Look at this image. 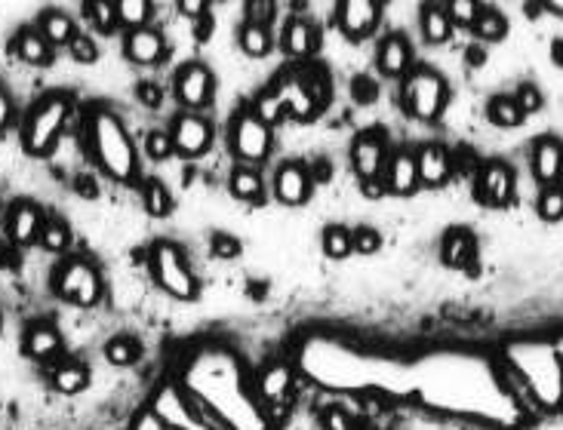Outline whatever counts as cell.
<instances>
[{
    "mask_svg": "<svg viewBox=\"0 0 563 430\" xmlns=\"http://www.w3.org/2000/svg\"><path fill=\"white\" fill-rule=\"evenodd\" d=\"M505 360L542 409L563 406V360L554 348V341H539V338L511 341L505 348Z\"/></svg>",
    "mask_w": 563,
    "mask_h": 430,
    "instance_id": "1",
    "label": "cell"
},
{
    "mask_svg": "<svg viewBox=\"0 0 563 430\" xmlns=\"http://www.w3.org/2000/svg\"><path fill=\"white\" fill-rule=\"evenodd\" d=\"M84 133H87V145L105 176H111L120 185H133L139 179L136 148L130 142V133L124 129V123H120V117L111 108L96 105L84 120Z\"/></svg>",
    "mask_w": 563,
    "mask_h": 430,
    "instance_id": "2",
    "label": "cell"
},
{
    "mask_svg": "<svg viewBox=\"0 0 563 430\" xmlns=\"http://www.w3.org/2000/svg\"><path fill=\"white\" fill-rule=\"evenodd\" d=\"M71 114V99L62 96V93H50L40 99L31 114L25 117V126H22V145L28 154L34 157H47L59 136H62V126Z\"/></svg>",
    "mask_w": 563,
    "mask_h": 430,
    "instance_id": "3",
    "label": "cell"
},
{
    "mask_svg": "<svg viewBox=\"0 0 563 430\" xmlns=\"http://www.w3.org/2000/svg\"><path fill=\"white\" fill-rule=\"evenodd\" d=\"M53 292L74 308H96L102 301L105 283L99 268L84 255H68L53 271Z\"/></svg>",
    "mask_w": 563,
    "mask_h": 430,
    "instance_id": "4",
    "label": "cell"
},
{
    "mask_svg": "<svg viewBox=\"0 0 563 430\" xmlns=\"http://www.w3.org/2000/svg\"><path fill=\"white\" fill-rule=\"evenodd\" d=\"M148 268H151L154 283L164 289L167 295H173L179 301H191L197 295L194 274H191L185 255H182V249L176 243H167V240L154 243L151 255H148Z\"/></svg>",
    "mask_w": 563,
    "mask_h": 430,
    "instance_id": "5",
    "label": "cell"
},
{
    "mask_svg": "<svg viewBox=\"0 0 563 430\" xmlns=\"http://www.w3.org/2000/svg\"><path fill=\"white\" fill-rule=\"evenodd\" d=\"M447 105V80L434 71H413L404 83V108L416 120H437Z\"/></svg>",
    "mask_w": 563,
    "mask_h": 430,
    "instance_id": "6",
    "label": "cell"
},
{
    "mask_svg": "<svg viewBox=\"0 0 563 430\" xmlns=\"http://www.w3.org/2000/svg\"><path fill=\"white\" fill-rule=\"evenodd\" d=\"M271 148V129L253 114L240 111L231 123V151L244 163H262Z\"/></svg>",
    "mask_w": 563,
    "mask_h": 430,
    "instance_id": "7",
    "label": "cell"
},
{
    "mask_svg": "<svg viewBox=\"0 0 563 430\" xmlns=\"http://www.w3.org/2000/svg\"><path fill=\"white\" fill-rule=\"evenodd\" d=\"M160 424L167 430H213L210 421H204L197 415L194 403H188V397L179 391V387H164L157 397H154V409H151Z\"/></svg>",
    "mask_w": 563,
    "mask_h": 430,
    "instance_id": "8",
    "label": "cell"
},
{
    "mask_svg": "<svg viewBox=\"0 0 563 430\" xmlns=\"http://www.w3.org/2000/svg\"><path fill=\"white\" fill-rule=\"evenodd\" d=\"M474 197L484 206H493V209H502L505 203H511V197H514V169L508 163H499V160L487 163L484 169L477 172Z\"/></svg>",
    "mask_w": 563,
    "mask_h": 430,
    "instance_id": "9",
    "label": "cell"
},
{
    "mask_svg": "<svg viewBox=\"0 0 563 430\" xmlns=\"http://www.w3.org/2000/svg\"><path fill=\"white\" fill-rule=\"evenodd\" d=\"M210 96H213V74L200 62H191V65L176 71V99L191 114H197L200 108H207Z\"/></svg>",
    "mask_w": 563,
    "mask_h": 430,
    "instance_id": "10",
    "label": "cell"
},
{
    "mask_svg": "<svg viewBox=\"0 0 563 430\" xmlns=\"http://www.w3.org/2000/svg\"><path fill=\"white\" fill-rule=\"evenodd\" d=\"M170 136H173V145H176V151L182 157H200L213 142V126H210V120H204L200 114L185 111V114H179L173 120Z\"/></svg>",
    "mask_w": 563,
    "mask_h": 430,
    "instance_id": "11",
    "label": "cell"
},
{
    "mask_svg": "<svg viewBox=\"0 0 563 430\" xmlns=\"http://www.w3.org/2000/svg\"><path fill=\"white\" fill-rule=\"evenodd\" d=\"M351 166H354V172L360 176V182L382 179V169L388 166V148H385V139L376 136V133L357 136L354 145H351Z\"/></svg>",
    "mask_w": 563,
    "mask_h": 430,
    "instance_id": "12",
    "label": "cell"
},
{
    "mask_svg": "<svg viewBox=\"0 0 563 430\" xmlns=\"http://www.w3.org/2000/svg\"><path fill=\"white\" fill-rule=\"evenodd\" d=\"M22 354L37 363H50L62 354V332L53 320H34L22 335Z\"/></svg>",
    "mask_w": 563,
    "mask_h": 430,
    "instance_id": "13",
    "label": "cell"
},
{
    "mask_svg": "<svg viewBox=\"0 0 563 430\" xmlns=\"http://www.w3.org/2000/svg\"><path fill=\"white\" fill-rule=\"evenodd\" d=\"M376 22H379V4H373V0H345V4L336 7V25L351 40L370 37Z\"/></svg>",
    "mask_w": 563,
    "mask_h": 430,
    "instance_id": "14",
    "label": "cell"
},
{
    "mask_svg": "<svg viewBox=\"0 0 563 430\" xmlns=\"http://www.w3.org/2000/svg\"><path fill=\"white\" fill-rule=\"evenodd\" d=\"M44 225H47L44 209H40L37 203L19 200V203H13V209L7 215V237L16 246H34V243H40V231H44Z\"/></svg>",
    "mask_w": 563,
    "mask_h": 430,
    "instance_id": "15",
    "label": "cell"
},
{
    "mask_svg": "<svg viewBox=\"0 0 563 430\" xmlns=\"http://www.w3.org/2000/svg\"><path fill=\"white\" fill-rule=\"evenodd\" d=\"M280 102V108H284V114L296 117V120H308L314 111H317V102L311 99L308 93V86L299 74H287V77H280L277 86L271 90Z\"/></svg>",
    "mask_w": 563,
    "mask_h": 430,
    "instance_id": "16",
    "label": "cell"
},
{
    "mask_svg": "<svg viewBox=\"0 0 563 430\" xmlns=\"http://www.w3.org/2000/svg\"><path fill=\"white\" fill-rule=\"evenodd\" d=\"M274 194L284 206H302L311 197V172L302 163H284L274 176Z\"/></svg>",
    "mask_w": 563,
    "mask_h": 430,
    "instance_id": "17",
    "label": "cell"
},
{
    "mask_svg": "<svg viewBox=\"0 0 563 430\" xmlns=\"http://www.w3.org/2000/svg\"><path fill=\"white\" fill-rule=\"evenodd\" d=\"M416 169H419V185L440 188L453 176V157L444 145H425L416 154Z\"/></svg>",
    "mask_w": 563,
    "mask_h": 430,
    "instance_id": "18",
    "label": "cell"
},
{
    "mask_svg": "<svg viewBox=\"0 0 563 430\" xmlns=\"http://www.w3.org/2000/svg\"><path fill=\"white\" fill-rule=\"evenodd\" d=\"M440 258L444 265L453 271H471L474 258H477V240L468 228H453L444 234V243H440Z\"/></svg>",
    "mask_w": 563,
    "mask_h": 430,
    "instance_id": "19",
    "label": "cell"
},
{
    "mask_svg": "<svg viewBox=\"0 0 563 430\" xmlns=\"http://www.w3.org/2000/svg\"><path fill=\"white\" fill-rule=\"evenodd\" d=\"M533 176L536 182H542V188L548 185H560L563 176V145L551 136L539 139L533 145Z\"/></svg>",
    "mask_w": 563,
    "mask_h": 430,
    "instance_id": "20",
    "label": "cell"
},
{
    "mask_svg": "<svg viewBox=\"0 0 563 430\" xmlns=\"http://www.w3.org/2000/svg\"><path fill=\"white\" fill-rule=\"evenodd\" d=\"M164 34L154 31V28H139V31H130L127 40H124V53L133 65H154L164 59Z\"/></svg>",
    "mask_w": 563,
    "mask_h": 430,
    "instance_id": "21",
    "label": "cell"
},
{
    "mask_svg": "<svg viewBox=\"0 0 563 430\" xmlns=\"http://www.w3.org/2000/svg\"><path fill=\"white\" fill-rule=\"evenodd\" d=\"M385 188L391 194H400L407 197L419 188V169H416V154L410 151H400L394 157H388V166H385Z\"/></svg>",
    "mask_w": 563,
    "mask_h": 430,
    "instance_id": "22",
    "label": "cell"
},
{
    "mask_svg": "<svg viewBox=\"0 0 563 430\" xmlns=\"http://www.w3.org/2000/svg\"><path fill=\"white\" fill-rule=\"evenodd\" d=\"M13 53L31 65V68H50L53 65V47H50V40L40 34L37 28H22L16 37H13Z\"/></svg>",
    "mask_w": 563,
    "mask_h": 430,
    "instance_id": "23",
    "label": "cell"
},
{
    "mask_svg": "<svg viewBox=\"0 0 563 430\" xmlns=\"http://www.w3.org/2000/svg\"><path fill=\"white\" fill-rule=\"evenodd\" d=\"M293 387V366L277 360V363H268L259 378H256V394L271 406V403H280Z\"/></svg>",
    "mask_w": 563,
    "mask_h": 430,
    "instance_id": "24",
    "label": "cell"
},
{
    "mask_svg": "<svg viewBox=\"0 0 563 430\" xmlns=\"http://www.w3.org/2000/svg\"><path fill=\"white\" fill-rule=\"evenodd\" d=\"M376 62L385 77H404L413 65V47L400 34H391L379 43Z\"/></svg>",
    "mask_w": 563,
    "mask_h": 430,
    "instance_id": "25",
    "label": "cell"
},
{
    "mask_svg": "<svg viewBox=\"0 0 563 430\" xmlns=\"http://www.w3.org/2000/svg\"><path fill=\"white\" fill-rule=\"evenodd\" d=\"M317 47V34H314V25L305 22V19H290L287 28H284V50L287 56L293 59H308Z\"/></svg>",
    "mask_w": 563,
    "mask_h": 430,
    "instance_id": "26",
    "label": "cell"
},
{
    "mask_svg": "<svg viewBox=\"0 0 563 430\" xmlns=\"http://www.w3.org/2000/svg\"><path fill=\"white\" fill-rule=\"evenodd\" d=\"M87 381H90V369L84 363H77V360H62L53 369V387H56L59 394H65V397L80 394L87 387Z\"/></svg>",
    "mask_w": 563,
    "mask_h": 430,
    "instance_id": "27",
    "label": "cell"
},
{
    "mask_svg": "<svg viewBox=\"0 0 563 430\" xmlns=\"http://www.w3.org/2000/svg\"><path fill=\"white\" fill-rule=\"evenodd\" d=\"M37 31L50 40L53 50L56 47H68V43L74 40V34H77L71 16H65L62 10H47L44 16H40V22H37Z\"/></svg>",
    "mask_w": 563,
    "mask_h": 430,
    "instance_id": "28",
    "label": "cell"
},
{
    "mask_svg": "<svg viewBox=\"0 0 563 430\" xmlns=\"http://www.w3.org/2000/svg\"><path fill=\"white\" fill-rule=\"evenodd\" d=\"M422 34L428 43H447L450 34H453V22L447 16V7H440V4H425L422 7Z\"/></svg>",
    "mask_w": 563,
    "mask_h": 430,
    "instance_id": "29",
    "label": "cell"
},
{
    "mask_svg": "<svg viewBox=\"0 0 563 430\" xmlns=\"http://www.w3.org/2000/svg\"><path fill=\"white\" fill-rule=\"evenodd\" d=\"M142 357V344L133 335H117L105 344V360L117 369H127L133 363H139Z\"/></svg>",
    "mask_w": 563,
    "mask_h": 430,
    "instance_id": "30",
    "label": "cell"
},
{
    "mask_svg": "<svg viewBox=\"0 0 563 430\" xmlns=\"http://www.w3.org/2000/svg\"><path fill=\"white\" fill-rule=\"evenodd\" d=\"M231 194H234L237 200H244V203L262 200V194H265L262 176H259L256 169H250V166H237V169L231 172Z\"/></svg>",
    "mask_w": 563,
    "mask_h": 430,
    "instance_id": "31",
    "label": "cell"
},
{
    "mask_svg": "<svg viewBox=\"0 0 563 430\" xmlns=\"http://www.w3.org/2000/svg\"><path fill=\"white\" fill-rule=\"evenodd\" d=\"M114 10H117V25H124L130 31L148 28V19L154 16V4H148V0H117Z\"/></svg>",
    "mask_w": 563,
    "mask_h": 430,
    "instance_id": "32",
    "label": "cell"
},
{
    "mask_svg": "<svg viewBox=\"0 0 563 430\" xmlns=\"http://www.w3.org/2000/svg\"><path fill=\"white\" fill-rule=\"evenodd\" d=\"M487 117H490L496 126L511 129V126H520V120H524L527 114L520 111V105L514 102V96H496V99H490V105H487Z\"/></svg>",
    "mask_w": 563,
    "mask_h": 430,
    "instance_id": "33",
    "label": "cell"
},
{
    "mask_svg": "<svg viewBox=\"0 0 563 430\" xmlns=\"http://www.w3.org/2000/svg\"><path fill=\"white\" fill-rule=\"evenodd\" d=\"M142 203H145V212L154 215V219H164V215L173 212V197H170V191L160 185L157 179L145 182V188H142Z\"/></svg>",
    "mask_w": 563,
    "mask_h": 430,
    "instance_id": "34",
    "label": "cell"
},
{
    "mask_svg": "<svg viewBox=\"0 0 563 430\" xmlns=\"http://www.w3.org/2000/svg\"><path fill=\"white\" fill-rule=\"evenodd\" d=\"M240 50H244L247 56H253V59H259V56H265L268 50H271V34H268V28H259V25H244L240 28Z\"/></svg>",
    "mask_w": 563,
    "mask_h": 430,
    "instance_id": "35",
    "label": "cell"
},
{
    "mask_svg": "<svg viewBox=\"0 0 563 430\" xmlns=\"http://www.w3.org/2000/svg\"><path fill=\"white\" fill-rule=\"evenodd\" d=\"M505 31H508V22H505V16L499 10L480 7V16L474 22V34L480 40H499V37H505Z\"/></svg>",
    "mask_w": 563,
    "mask_h": 430,
    "instance_id": "36",
    "label": "cell"
},
{
    "mask_svg": "<svg viewBox=\"0 0 563 430\" xmlns=\"http://www.w3.org/2000/svg\"><path fill=\"white\" fill-rule=\"evenodd\" d=\"M84 13L93 22V28L102 31V34H111L117 28V10H114L111 0H87Z\"/></svg>",
    "mask_w": 563,
    "mask_h": 430,
    "instance_id": "37",
    "label": "cell"
},
{
    "mask_svg": "<svg viewBox=\"0 0 563 430\" xmlns=\"http://www.w3.org/2000/svg\"><path fill=\"white\" fill-rule=\"evenodd\" d=\"M320 243H324V255H330V258H348L351 252H354V246H351V231L348 228H342V225H330L327 231H324V237H320Z\"/></svg>",
    "mask_w": 563,
    "mask_h": 430,
    "instance_id": "38",
    "label": "cell"
},
{
    "mask_svg": "<svg viewBox=\"0 0 563 430\" xmlns=\"http://www.w3.org/2000/svg\"><path fill=\"white\" fill-rule=\"evenodd\" d=\"M40 246H44L47 252H68V246H71L68 225L59 222V219H47L44 231H40Z\"/></svg>",
    "mask_w": 563,
    "mask_h": 430,
    "instance_id": "39",
    "label": "cell"
},
{
    "mask_svg": "<svg viewBox=\"0 0 563 430\" xmlns=\"http://www.w3.org/2000/svg\"><path fill=\"white\" fill-rule=\"evenodd\" d=\"M536 209L545 222H560L563 219V185H548L542 188L539 200H536Z\"/></svg>",
    "mask_w": 563,
    "mask_h": 430,
    "instance_id": "40",
    "label": "cell"
},
{
    "mask_svg": "<svg viewBox=\"0 0 563 430\" xmlns=\"http://www.w3.org/2000/svg\"><path fill=\"white\" fill-rule=\"evenodd\" d=\"M68 56L77 62V65H96L99 62V47L90 34H74V40L68 43Z\"/></svg>",
    "mask_w": 563,
    "mask_h": 430,
    "instance_id": "41",
    "label": "cell"
},
{
    "mask_svg": "<svg viewBox=\"0 0 563 430\" xmlns=\"http://www.w3.org/2000/svg\"><path fill=\"white\" fill-rule=\"evenodd\" d=\"M176 151L173 145V136L170 133H160V129H151V133L145 136V154L151 160H170Z\"/></svg>",
    "mask_w": 563,
    "mask_h": 430,
    "instance_id": "42",
    "label": "cell"
},
{
    "mask_svg": "<svg viewBox=\"0 0 563 430\" xmlns=\"http://www.w3.org/2000/svg\"><path fill=\"white\" fill-rule=\"evenodd\" d=\"M447 16H450V22H456L462 28H474V22L480 16V4H474V0H453V4H447Z\"/></svg>",
    "mask_w": 563,
    "mask_h": 430,
    "instance_id": "43",
    "label": "cell"
},
{
    "mask_svg": "<svg viewBox=\"0 0 563 430\" xmlns=\"http://www.w3.org/2000/svg\"><path fill=\"white\" fill-rule=\"evenodd\" d=\"M253 114L271 129L274 123H280L287 114H284V108H280V102H277V96L274 93H265V96H259V102H256V108H253Z\"/></svg>",
    "mask_w": 563,
    "mask_h": 430,
    "instance_id": "44",
    "label": "cell"
},
{
    "mask_svg": "<svg viewBox=\"0 0 563 430\" xmlns=\"http://www.w3.org/2000/svg\"><path fill=\"white\" fill-rule=\"evenodd\" d=\"M351 246L357 255H373L382 249V237L373 228H357V231H351Z\"/></svg>",
    "mask_w": 563,
    "mask_h": 430,
    "instance_id": "45",
    "label": "cell"
},
{
    "mask_svg": "<svg viewBox=\"0 0 563 430\" xmlns=\"http://www.w3.org/2000/svg\"><path fill=\"white\" fill-rule=\"evenodd\" d=\"M514 102L520 105V111H524V114H536V111L542 108V93H539V86H536V83H520V90H517Z\"/></svg>",
    "mask_w": 563,
    "mask_h": 430,
    "instance_id": "46",
    "label": "cell"
},
{
    "mask_svg": "<svg viewBox=\"0 0 563 430\" xmlns=\"http://www.w3.org/2000/svg\"><path fill=\"white\" fill-rule=\"evenodd\" d=\"M136 99H139L145 108L157 111L160 105H164V90H160V83H154V80H142V83L136 86Z\"/></svg>",
    "mask_w": 563,
    "mask_h": 430,
    "instance_id": "47",
    "label": "cell"
},
{
    "mask_svg": "<svg viewBox=\"0 0 563 430\" xmlns=\"http://www.w3.org/2000/svg\"><path fill=\"white\" fill-rule=\"evenodd\" d=\"M351 96H354V102H360V105H370V102H376V96H379V86H376L370 77H354V80H351Z\"/></svg>",
    "mask_w": 563,
    "mask_h": 430,
    "instance_id": "48",
    "label": "cell"
},
{
    "mask_svg": "<svg viewBox=\"0 0 563 430\" xmlns=\"http://www.w3.org/2000/svg\"><path fill=\"white\" fill-rule=\"evenodd\" d=\"M247 22L250 25H259V28H268L271 16H274V4L271 0H253V4H247Z\"/></svg>",
    "mask_w": 563,
    "mask_h": 430,
    "instance_id": "49",
    "label": "cell"
},
{
    "mask_svg": "<svg viewBox=\"0 0 563 430\" xmlns=\"http://www.w3.org/2000/svg\"><path fill=\"white\" fill-rule=\"evenodd\" d=\"M320 421H324V427H327V430H354V424H351L348 412H345V409H339V406H327V409H324V415H320Z\"/></svg>",
    "mask_w": 563,
    "mask_h": 430,
    "instance_id": "50",
    "label": "cell"
},
{
    "mask_svg": "<svg viewBox=\"0 0 563 430\" xmlns=\"http://www.w3.org/2000/svg\"><path fill=\"white\" fill-rule=\"evenodd\" d=\"M213 255L216 258H237L240 255V243L231 234H213Z\"/></svg>",
    "mask_w": 563,
    "mask_h": 430,
    "instance_id": "51",
    "label": "cell"
},
{
    "mask_svg": "<svg viewBox=\"0 0 563 430\" xmlns=\"http://www.w3.org/2000/svg\"><path fill=\"white\" fill-rule=\"evenodd\" d=\"M10 123H13V99L4 86H0V133H4Z\"/></svg>",
    "mask_w": 563,
    "mask_h": 430,
    "instance_id": "52",
    "label": "cell"
},
{
    "mask_svg": "<svg viewBox=\"0 0 563 430\" xmlns=\"http://www.w3.org/2000/svg\"><path fill=\"white\" fill-rule=\"evenodd\" d=\"M74 191L80 194V197H99V188H96V182H93V176H84V172H80V176L74 179Z\"/></svg>",
    "mask_w": 563,
    "mask_h": 430,
    "instance_id": "53",
    "label": "cell"
},
{
    "mask_svg": "<svg viewBox=\"0 0 563 430\" xmlns=\"http://www.w3.org/2000/svg\"><path fill=\"white\" fill-rule=\"evenodd\" d=\"M179 10H182V16H191V19H204L207 16V4H204V0H182Z\"/></svg>",
    "mask_w": 563,
    "mask_h": 430,
    "instance_id": "54",
    "label": "cell"
},
{
    "mask_svg": "<svg viewBox=\"0 0 563 430\" xmlns=\"http://www.w3.org/2000/svg\"><path fill=\"white\" fill-rule=\"evenodd\" d=\"M360 191H364V197H370V200H379L388 188L382 179H373V182H360Z\"/></svg>",
    "mask_w": 563,
    "mask_h": 430,
    "instance_id": "55",
    "label": "cell"
},
{
    "mask_svg": "<svg viewBox=\"0 0 563 430\" xmlns=\"http://www.w3.org/2000/svg\"><path fill=\"white\" fill-rule=\"evenodd\" d=\"M136 430H167V427H164V424H160V418H157L154 412H145Z\"/></svg>",
    "mask_w": 563,
    "mask_h": 430,
    "instance_id": "56",
    "label": "cell"
},
{
    "mask_svg": "<svg viewBox=\"0 0 563 430\" xmlns=\"http://www.w3.org/2000/svg\"><path fill=\"white\" fill-rule=\"evenodd\" d=\"M210 31H213V19H210V13H207L204 19H197L194 34H197V40H207V37H210Z\"/></svg>",
    "mask_w": 563,
    "mask_h": 430,
    "instance_id": "57",
    "label": "cell"
},
{
    "mask_svg": "<svg viewBox=\"0 0 563 430\" xmlns=\"http://www.w3.org/2000/svg\"><path fill=\"white\" fill-rule=\"evenodd\" d=\"M484 59H487V56H484V50H477V47H471V50H468V65H471V68L484 65Z\"/></svg>",
    "mask_w": 563,
    "mask_h": 430,
    "instance_id": "58",
    "label": "cell"
},
{
    "mask_svg": "<svg viewBox=\"0 0 563 430\" xmlns=\"http://www.w3.org/2000/svg\"><path fill=\"white\" fill-rule=\"evenodd\" d=\"M551 13H557V16H563V0H548V4H545Z\"/></svg>",
    "mask_w": 563,
    "mask_h": 430,
    "instance_id": "59",
    "label": "cell"
},
{
    "mask_svg": "<svg viewBox=\"0 0 563 430\" xmlns=\"http://www.w3.org/2000/svg\"><path fill=\"white\" fill-rule=\"evenodd\" d=\"M551 56L557 59V65H563V43H554V50H551Z\"/></svg>",
    "mask_w": 563,
    "mask_h": 430,
    "instance_id": "60",
    "label": "cell"
},
{
    "mask_svg": "<svg viewBox=\"0 0 563 430\" xmlns=\"http://www.w3.org/2000/svg\"><path fill=\"white\" fill-rule=\"evenodd\" d=\"M554 348H557V354H560V360H563V335L554 338Z\"/></svg>",
    "mask_w": 563,
    "mask_h": 430,
    "instance_id": "61",
    "label": "cell"
},
{
    "mask_svg": "<svg viewBox=\"0 0 563 430\" xmlns=\"http://www.w3.org/2000/svg\"><path fill=\"white\" fill-rule=\"evenodd\" d=\"M0 265H4V249H0Z\"/></svg>",
    "mask_w": 563,
    "mask_h": 430,
    "instance_id": "62",
    "label": "cell"
}]
</instances>
